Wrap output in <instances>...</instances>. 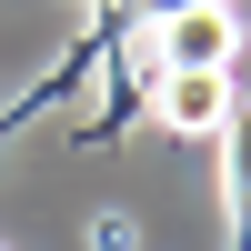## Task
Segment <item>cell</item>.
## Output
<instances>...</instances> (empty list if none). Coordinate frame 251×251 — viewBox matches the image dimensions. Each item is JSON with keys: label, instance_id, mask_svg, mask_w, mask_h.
Wrapping results in <instances>:
<instances>
[{"label": "cell", "instance_id": "6da1fadb", "mask_svg": "<svg viewBox=\"0 0 251 251\" xmlns=\"http://www.w3.org/2000/svg\"><path fill=\"white\" fill-rule=\"evenodd\" d=\"M141 71H231L241 60V0H181V10H151L131 40Z\"/></svg>", "mask_w": 251, "mask_h": 251}, {"label": "cell", "instance_id": "7a4b0ae2", "mask_svg": "<svg viewBox=\"0 0 251 251\" xmlns=\"http://www.w3.org/2000/svg\"><path fill=\"white\" fill-rule=\"evenodd\" d=\"M231 71H151V121L171 141H211L221 121H231Z\"/></svg>", "mask_w": 251, "mask_h": 251}, {"label": "cell", "instance_id": "3957f363", "mask_svg": "<svg viewBox=\"0 0 251 251\" xmlns=\"http://www.w3.org/2000/svg\"><path fill=\"white\" fill-rule=\"evenodd\" d=\"M211 141H221V211H231V241L251 251V111H231Z\"/></svg>", "mask_w": 251, "mask_h": 251}, {"label": "cell", "instance_id": "277c9868", "mask_svg": "<svg viewBox=\"0 0 251 251\" xmlns=\"http://www.w3.org/2000/svg\"><path fill=\"white\" fill-rule=\"evenodd\" d=\"M91 251H131V221H121V211H100V221H91Z\"/></svg>", "mask_w": 251, "mask_h": 251}]
</instances>
